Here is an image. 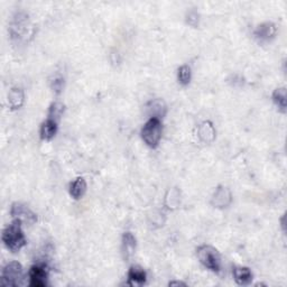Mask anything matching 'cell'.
<instances>
[{"instance_id":"44dd1931","label":"cell","mask_w":287,"mask_h":287,"mask_svg":"<svg viewBox=\"0 0 287 287\" xmlns=\"http://www.w3.org/2000/svg\"><path fill=\"white\" fill-rule=\"evenodd\" d=\"M52 88L54 89V91L56 92V94L61 92V90H62V88H63V79L62 78H55L53 81V86H52Z\"/></svg>"},{"instance_id":"ac0fdd59","label":"cell","mask_w":287,"mask_h":287,"mask_svg":"<svg viewBox=\"0 0 287 287\" xmlns=\"http://www.w3.org/2000/svg\"><path fill=\"white\" fill-rule=\"evenodd\" d=\"M273 100L278 109L282 112L286 111V89L285 88H278L274 91Z\"/></svg>"},{"instance_id":"5b68a950","label":"cell","mask_w":287,"mask_h":287,"mask_svg":"<svg viewBox=\"0 0 287 287\" xmlns=\"http://www.w3.org/2000/svg\"><path fill=\"white\" fill-rule=\"evenodd\" d=\"M11 31V37L17 38L19 40L26 39L28 36L33 35L32 32V26L30 22H28V17L26 15L18 14L13 20L10 27Z\"/></svg>"},{"instance_id":"8992f818","label":"cell","mask_w":287,"mask_h":287,"mask_svg":"<svg viewBox=\"0 0 287 287\" xmlns=\"http://www.w3.org/2000/svg\"><path fill=\"white\" fill-rule=\"evenodd\" d=\"M10 214L15 220L25 222L28 224H33L37 221V216L27 205L23 203H14L11 205Z\"/></svg>"},{"instance_id":"ffe728a7","label":"cell","mask_w":287,"mask_h":287,"mask_svg":"<svg viewBox=\"0 0 287 287\" xmlns=\"http://www.w3.org/2000/svg\"><path fill=\"white\" fill-rule=\"evenodd\" d=\"M191 80V68L188 65H183L179 68V81L181 84L187 86Z\"/></svg>"},{"instance_id":"6da1fadb","label":"cell","mask_w":287,"mask_h":287,"mask_svg":"<svg viewBox=\"0 0 287 287\" xmlns=\"http://www.w3.org/2000/svg\"><path fill=\"white\" fill-rule=\"evenodd\" d=\"M20 223H22L20 221L14 220L13 223L8 225L2 232L3 244L11 252H18L26 245V239L23 233L22 227H20Z\"/></svg>"},{"instance_id":"7402d4cb","label":"cell","mask_w":287,"mask_h":287,"mask_svg":"<svg viewBox=\"0 0 287 287\" xmlns=\"http://www.w3.org/2000/svg\"><path fill=\"white\" fill-rule=\"evenodd\" d=\"M197 17H199V15H197L196 13H194V11H193V13H190L189 14L188 23L189 24H192V20H195V23L197 24V20H199V18H197Z\"/></svg>"},{"instance_id":"277c9868","label":"cell","mask_w":287,"mask_h":287,"mask_svg":"<svg viewBox=\"0 0 287 287\" xmlns=\"http://www.w3.org/2000/svg\"><path fill=\"white\" fill-rule=\"evenodd\" d=\"M141 137L149 147L156 148L161 138V124L159 118H151L141 129Z\"/></svg>"},{"instance_id":"ba28073f","label":"cell","mask_w":287,"mask_h":287,"mask_svg":"<svg viewBox=\"0 0 287 287\" xmlns=\"http://www.w3.org/2000/svg\"><path fill=\"white\" fill-rule=\"evenodd\" d=\"M232 201V196H231V192L229 191V189L224 188V187H219L216 192L213 193L212 199H211V204L213 207L216 208H227L230 205Z\"/></svg>"},{"instance_id":"52a82bcc","label":"cell","mask_w":287,"mask_h":287,"mask_svg":"<svg viewBox=\"0 0 287 287\" xmlns=\"http://www.w3.org/2000/svg\"><path fill=\"white\" fill-rule=\"evenodd\" d=\"M47 270L44 266L35 265L30 270V285L33 287H45L47 285Z\"/></svg>"},{"instance_id":"d6986e66","label":"cell","mask_w":287,"mask_h":287,"mask_svg":"<svg viewBox=\"0 0 287 287\" xmlns=\"http://www.w3.org/2000/svg\"><path fill=\"white\" fill-rule=\"evenodd\" d=\"M64 111V104L61 102H54L50 108V112H48V119L58 120L61 118Z\"/></svg>"},{"instance_id":"9a60e30c","label":"cell","mask_w":287,"mask_h":287,"mask_svg":"<svg viewBox=\"0 0 287 287\" xmlns=\"http://www.w3.org/2000/svg\"><path fill=\"white\" fill-rule=\"evenodd\" d=\"M24 103V92L20 88H13L8 94V104L11 109H18Z\"/></svg>"},{"instance_id":"3957f363","label":"cell","mask_w":287,"mask_h":287,"mask_svg":"<svg viewBox=\"0 0 287 287\" xmlns=\"http://www.w3.org/2000/svg\"><path fill=\"white\" fill-rule=\"evenodd\" d=\"M197 258L201 261V264L205 266L212 272L219 273L221 268V257L218 250L211 246H201L197 248Z\"/></svg>"},{"instance_id":"603a6c76","label":"cell","mask_w":287,"mask_h":287,"mask_svg":"<svg viewBox=\"0 0 287 287\" xmlns=\"http://www.w3.org/2000/svg\"><path fill=\"white\" fill-rule=\"evenodd\" d=\"M169 285L173 286V285H185L184 283H181V282H172V283H169Z\"/></svg>"},{"instance_id":"4fadbf2b","label":"cell","mask_w":287,"mask_h":287,"mask_svg":"<svg viewBox=\"0 0 287 287\" xmlns=\"http://www.w3.org/2000/svg\"><path fill=\"white\" fill-rule=\"evenodd\" d=\"M276 34V27L273 23H264L258 26L255 31V35L260 40H269Z\"/></svg>"},{"instance_id":"5bb4252c","label":"cell","mask_w":287,"mask_h":287,"mask_svg":"<svg viewBox=\"0 0 287 287\" xmlns=\"http://www.w3.org/2000/svg\"><path fill=\"white\" fill-rule=\"evenodd\" d=\"M233 278L239 285H249L253 281V273L247 267H236L233 269Z\"/></svg>"},{"instance_id":"7a4b0ae2","label":"cell","mask_w":287,"mask_h":287,"mask_svg":"<svg viewBox=\"0 0 287 287\" xmlns=\"http://www.w3.org/2000/svg\"><path fill=\"white\" fill-rule=\"evenodd\" d=\"M1 285L2 286H23L24 282L23 266L17 261H11L7 264L1 273Z\"/></svg>"},{"instance_id":"7c38bea8","label":"cell","mask_w":287,"mask_h":287,"mask_svg":"<svg viewBox=\"0 0 287 287\" xmlns=\"http://www.w3.org/2000/svg\"><path fill=\"white\" fill-rule=\"evenodd\" d=\"M147 111L152 118H163L166 115V104L161 99H155L147 104Z\"/></svg>"},{"instance_id":"8fae6325","label":"cell","mask_w":287,"mask_h":287,"mask_svg":"<svg viewBox=\"0 0 287 287\" xmlns=\"http://www.w3.org/2000/svg\"><path fill=\"white\" fill-rule=\"evenodd\" d=\"M197 135H199V138L203 143H212L214 138H216V129H214L213 125L210 121H204L199 126Z\"/></svg>"},{"instance_id":"9c48e42d","label":"cell","mask_w":287,"mask_h":287,"mask_svg":"<svg viewBox=\"0 0 287 287\" xmlns=\"http://www.w3.org/2000/svg\"><path fill=\"white\" fill-rule=\"evenodd\" d=\"M136 250V239L131 232H126L123 236V245H121V252L125 260H129L135 254Z\"/></svg>"},{"instance_id":"30bf717a","label":"cell","mask_w":287,"mask_h":287,"mask_svg":"<svg viewBox=\"0 0 287 287\" xmlns=\"http://www.w3.org/2000/svg\"><path fill=\"white\" fill-rule=\"evenodd\" d=\"M146 282V273L139 266H132L128 272V283L129 286H140Z\"/></svg>"},{"instance_id":"2e32d148","label":"cell","mask_w":287,"mask_h":287,"mask_svg":"<svg viewBox=\"0 0 287 287\" xmlns=\"http://www.w3.org/2000/svg\"><path fill=\"white\" fill-rule=\"evenodd\" d=\"M56 131H58V124L53 119H47L45 123H43L42 127H40V137L42 139L50 140L55 136Z\"/></svg>"},{"instance_id":"e0dca14e","label":"cell","mask_w":287,"mask_h":287,"mask_svg":"<svg viewBox=\"0 0 287 287\" xmlns=\"http://www.w3.org/2000/svg\"><path fill=\"white\" fill-rule=\"evenodd\" d=\"M86 191H87V183L83 177H78V179H76L70 187L71 196L74 197V199L76 200L80 199V197H82L84 195V193H86Z\"/></svg>"}]
</instances>
